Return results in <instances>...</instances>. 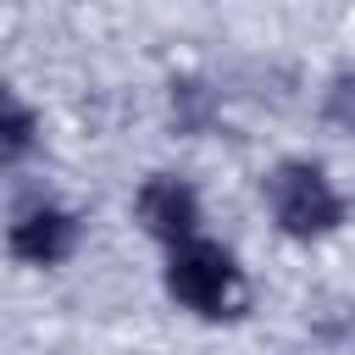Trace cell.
Here are the masks:
<instances>
[{
	"label": "cell",
	"mask_w": 355,
	"mask_h": 355,
	"mask_svg": "<svg viewBox=\"0 0 355 355\" xmlns=\"http://www.w3.org/2000/svg\"><path fill=\"white\" fill-rule=\"evenodd\" d=\"M327 111H333V122L355 128V78H338V83H333V100H327Z\"/></svg>",
	"instance_id": "8992f818"
},
{
	"label": "cell",
	"mask_w": 355,
	"mask_h": 355,
	"mask_svg": "<svg viewBox=\"0 0 355 355\" xmlns=\"http://www.w3.org/2000/svg\"><path fill=\"white\" fill-rule=\"evenodd\" d=\"M139 216H144V227H150L155 239L189 244V239H194V222H200V200H194V189L178 183V178H150V183L139 189Z\"/></svg>",
	"instance_id": "3957f363"
},
{
	"label": "cell",
	"mask_w": 355,
	"mask_h": 355,
	"mask_svg": "<svg viewBox=\"0 0 355 355\" xmlns=\"http://www.w3.org/2000/svg\"><path fill=\"white\" fill-rule=\"evenodd\" d=\"M266 200H272L277 227L294 233V239H316V233H333L344 222V200L333 194L327 172L311 166V161H283L266 178Z\"/></svg>",
	"instance_id": "7a4b0ae2"
},
{
	"label": "cell",
	"mask_w": 355,
	"mask_h": 355,
	"mask_svg": "<svg viewBox=\"0 0 355 355\" xmlns=\"http://www.w3.org/2000/svg\"><path fill=\"white\" fill-rule=\"evenodd\" d=\"M28 144H33V116L11 100V105H6V161H17Z\"/></svg>",
	"instance_id": "5b68a950"
},
{
	"label": "cell",
	"mask_w": 355,
	"mask_h": 355,
	"mask_svg": "<svg viewBox=\"0 0 355 355\" xmlns=\"http://www.w3.org/2000/svg\"><path fill=\"white\" fill-rule=\"evenodd\" d=\"M72 244H78V222H72L67 211H55V205H33V211H22V216L11 222V250H17L22 261H33V266L67 261Z\"/></svg>",
	"instance_id": "277c9868"
},
{
	"label": "cell",
	"mask_w": 355,
	"mask_h": 355,
	"mask_svg": "<svg viewBox=\"0 0 355 355\" xmlns=\"http://www.w3.org/2000/svg\"><path fill=\"white\" fill-rule=\"evenodd\" d=\"M166 288L178 305L222 322V316H239L250 305V288H244V272L233 266V255L222 244H205V239H189V244H172V266H166Z\"/></svg>",
	"instance_id": "6da1fadb"
}]
</instances>
